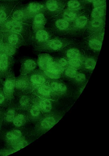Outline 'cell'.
<instances>
[{
    "instance_id": "6da1fadb",
    "label": "cell",
    "mask_w": 109,
    "mask_h": 156,
    "mask_svg": "<svg viewBox=\"0 0 109 156\" xmlns=\"http://www.w3.org/2000/svg\"><path fill=\"white\" fill-rule=\"evenodd\" d=\"M31 27V24L17 22L9 17L0 23V31L15 33L25 36L29 33Z\"/></svg>"
},
{
    "instance_id": "7a4b0ae2",
    "label": "cell",
    "mask_w": 109,
    "mask_h": 156,
    "mask_svg": "<svg viewBox=\"0 0 109 156\" xmlns=\"http://www.w3.org/2000/svg\"><path fill=\"white\" fill-rule=\"evenodd\" d=\"M48 23L47 29L55 36H63L69 34L70 29L71 23L62 18L57 16Z\"/></svg>"
},
{
    "instance_id": "3957f363",
    "label": "cell",
    "mask_w": 109,
    "mask_h": 156,
    "mask_svg": "<svg viewBox=\"0 0 109 156\" xmlns=\"http://www.w3.org/2000/svg\"><path fill=\"white\" fill-rule=\"evenodd\" d=\"M75 42L74 41L68 38L56 37L50 39L38 47L40 51L54 52L61 51L65 47L75 44Z\"/></svg>"
},
{
    "instance_id": "277c9868",
    "label": "cell",
    "mask_w": 109,
    "mask_h": 156,
    "mask_svg": "<svg viewBox=\"0 0 109 156\" xmlns=\"http://www.w3.org/2000/svg\"><path fill=\"white\" fill-rule=\"evenodd\" d=\"M89 12L85 10L71 23L70 29L68 34L77 37L84 34L89 20Z\"/></svg>"
},
{
    "instance_id": "5b68a950",
    "label": "cell",
    "mask_w": 109,
    "mask_h": 156,
    "mask_svg": "<svg viewBox=\"0 0 109 156\" xmlns=\"http://www.w3.org/2000/svg\"><path fill=\"white\" fill-rule=\"evenodd\" d=\"M65 112L57 111L46 115L40 120L38 127L42 133H44L51 129L62 118Z\"/></svg>"
},
{
    "instance_id": "8992f818",
    "label": "cell",
    "mask_w": 109,
    "mask_h": 156,
    "mask_svg": "<svg viewBox=\"0 0 109 156\" xmlns=\"http://www.w3.org/2000/svg\"><path fill=\"white\" fill-rule=\"evenodd\" d=\"M66 2V0H46L43 2L47 18L51 19L59 16L64 9Z\"/></svg>"
},
{
    "instance_id": "52a82bcc",
    "label": "cell",
    "mask_w": 109,
    "mask_h": 156,
    "mask_svg": "<svg viewBox=\"0 0 109 156\" xmlns=\"http://www.w3.org/2000/svg\"><path fill=\"white\" fill-rule=\"evenodd\" d=\"M105 28L90 35L84 41L86 48L93 52L99 53L102 45Z\"/></svg>"
},
{
    "instance_id": "ba28073f",
    "label": "cell",
    "mask_w": 109,
    "mask_h": 156,
    "mask_svg": "<svg viewBox=\"0 0 109 156\" xmlns=\"http://www.w3.org/2000/svg\"><path fill=\"white\" fill-rule=\"evenodd\" d=\"M48 83L54 94L58 98L67 97L71 94V89L68 85L59 80L50 79Z\"/></svg>"
},
{
    "instance_id": "9c48e42d",
    "label": "cell",
    "mask_w": 109,
    "mask_h": 156,
    "mask_svg": "<svg viewBox=\"0 0 109 156\" xmlns=\"http://www.w3.org/2000/svg\"><path fill=\"white\" fill-rule=\"evenodd\" d=\"M20 3L14 7L9 17L17 22L31 25L32 19L28 15L24 4Z\"/></svg>"
},
{
    "instance_id": "30bf717a",
    "label": "cell",
    "mask_w": 109,
    "mask_h": 156,
    "mask_svg": "<svg viewBox=\"0 0 109 156\" xmlns=\"http://www.w3.org/2000/svg\"><path fill=\"white\" fill-rule=\"evenodd\" d=\"M61 51L64 57L68 60L78 59L83 61L85 57L81 49L75 44L65 47Z\"/></svg>"
},
{
    "instance_id": "8fae6325",
    "label": "cell",
    "mask_w": 109,
    "mask_h": 156,
    "mask_svg": "<svg viewBox=\"0 0 109 156\" xmlns=\"http://www.w3.org/2000/svg\"><path fill=\"white\" fill-rule=\"evenodd\" d=\"M105 18L89 19L84 33L85 36L88 37L93 34L105 28Z\"/></svg>"
},
{
    "instance_id": "7c38bea8",
    "label": "cell",
    "mask_w": 109,
    "mask_h": 156,
    "mask_svg": "<svg viewBox=\"0 0 109 156\" xmlns=\"http://www.w3.org/2000/svg\"><path fill=\"white\" fill-rule=\"evenodd\" d=\"M20 2L0 1V23L4 22L8 18L14 7Z\"/></svg>"
},
{
    "instance_id": "4fadbf2b",
    "label": "cell",
    "mask_w": 109,
    "mask_h": 156,
    "mask_svg": "<svg viewBox=\"0 0 109 156\" xmlns=\"http://www.w3.org/2000/svg\"><path fill=\"white\" fill-rule=\"evenodd\" d=\"M47 21V17L44 12L38 13L34 16L31 24L34 32L45 28Z\"/></svg>"
},
{
    "instance_id": "5bb4252c",
    "label": "cell",
    "mask_w": 109,
    "mask_h": 156,
    "mask_svg": "<svg viewBox=\"0 0 109 156\" xmlns=\"http://www.w3.org/2000/svg\"><path fill=\"white\" fill-rule=\"evenodd\" d=\"M24 6L28 15L32 19L36 14L44 11L43 2H31L24 5Z\"/></svg>"
},
{
    "instance_id": "9a60e30c",
    "label": "cell",
    "mask_w": 109,
    "mask_h": 156,
    "mask_svg": "<svg viewBox=\"0 0 109 156\" xmlns=\"http://www.w3.org/2000/svg\"><path fill=\"white\" fill-rule=\"evenodd\" d=\"M55 101L42 98L39 99L37 104L41 112L46 115L52 113L55 111Z\"/></svg>"
},
{
    "instance_id": "2e32d148",
    "label": "cell",
    "mask_w": 109,
    "mask_h": 156,
    "mask_svg": "<svg viewBox=\"0 0 109 156\" xmlns=\"http://www.w3.org/2000/svg\"><path fill=\"white\" fill-rule=\"evenodd\" d=\"M4 39L15 47L20 46L23 43L22 36L19 34L10 32H2Z\"/></svg>"
},
{
    "instance_id": "e0dca14e",
    "label": "cell",
    "mask_w": 109,
    "mask_h": 156,
    "mask_svg": "<svg viewBox=\"0 0 109 156\" xmlns=\"http://www.w3.org/2000/svg\"><path fill=\"white\" fill-rule=\"evenodd\" d=\"M37 91L38 94L42 98L54 101H57L59 99L54 94L47 83L38 87Z\"/></svg>"
},
{
    "instance_id": "ac0fdd59",
    "label": "cell",
    "mask_w": 109,
    "mask_h": 156,
    "mask_svg": "<svg viewBox=\"0 0 109 156\" xmlns=\"http://www.w3.org/2000/svg\"><path fill=\"white\" fill-rule=\"evenodd\" d=\"M34 33L35 39L39 46L45 44L52 39V34L45 28L34 32Z\"/></svg>"
},
{
    "instance_id": "d6986e66",
    "label": "cell",
    "mask_w": 109,
    "mask_h": 156,
    "mask_svg": "<svg viewBox=\"0 0 109 156\" xmlns=\"http://www.w3.org/2000/svg\"><path fill=\"white\" fill-rule=\"evenodd\" d=\"M85 10V9L73 10L65 8L60 15L58 16L62 18L71 23L81 15Z\"/></svg>"
},
{
    "instance_id": "ffe728a7",
    "label": "cell",
    "mask_w": 109,
    "mask_h": 156,
    "mask_svg": "<svg viewBox=\"0 0 109 156\" xmlns=\"http://www.w3.org/2000/svg\"><path fill=\"white\" fill-rule=\"evenodd\" d=\"M16 80L13 75H10L7 77L4 84V94L7 98H10L12 95L15 87Z\"/></svg>"
},
{
    "instance_id": "44dd1931",
    "label": "cell",
    "mask_w": 109,
    "mask_h": 156,
    "mask_svg": "<svg viewBox=\"0 0 109 156\" xmlns=\"http://www.w3.org/2000/svg\"><path fill=\"white\" fill-rule=\"evenodd\" d=\"M48 78L43 71L34 73L30 78V81L34 86L38 87L47 83Z\"/></svg>"
},
{
    "instance_id": "7402d4cb",
    "label": "cell",
    "mask_w": 109,
    "mask_h": 156,
    "mask_svg": "<svg viewBox=\"0 0 109 156\" xmlns=\"http://www.w3.org/2000/svg\"><path fill=\"white\" fill-rule=\"evenodd\" d=\"M54 59L49 54H42L39 55L38 60V64L43 71L46 70L50 65L54 61Z\"/></svg>"
},
{
    "instance_id": "603a6c76",
    "label": "cell",
    "mask_w": 109,
    "mask_h": 156,
    "mask_svg": "<svg viewBox=\"0 0 109 156\" xmlns=\"http://www.w3.org/2000/svg\"><path fill=\"white\" fill-rule=\"evenodd\" d=\"M97 62L96 58L92 56L84 57L83 61L82 69L86 71L92 72L96 66Z\"/></svg>"
},
{
    "instance_id": "cb8c5ba5",
    "label": "cell",
    "mask_w": 109,
    "mask_h": 156,
    "mask_svg": "<svg viewBox=\"0 0 109 156\" xmlns=\"http://www.w3.org/2000/svg\"><path fill=\"white\" fill-rule=\"evenodd\" d=\"M85 5L81 0H66L65 8L73 10H81L85 9Z\"/></svg>"
},
{
    "instance_id": "d4e9b609",
    "label": "cell",
    "mask_w": 109,
    "mask_h": 156,
    "mask_svg": "<svg viewBox=\"0 0 109 156\" xmlns=\"http://www.w3.org/2000/svg\"><path fill=\"white\" fill-rule=\"evenodd\" d=\"M9 56L0 51V72L5 73L8 69L10 65Z\"/></svg>"
},
{
    "instance_id": "484cf974",
    "label": "cell",
    "mask_w": 109,
    "mask_h": 156,
    "mask_svg": "<svg viewBox=\"0 0 109 156\" xmlns=\"http://www.w3.org/2000/svg\"><path fill=\"white\" fill-rule=\"evenodd\" d=\"M37 64L36 62L32 59L26 60L21 66V72L23 74H26L33 71L36 68Z\"/></svg>"
},
{
    "instance_id": "4316f807",
    "label": "cell",
    "mask_w": 109,
    "mask_h": 156,
    "mask_svg": "<svg viewBox=\"0 0 109 156\" xmlns=\"http://www.w3.org/2000/svg\"><path fill=\"white\" fill-rule=\"evenodd\" d=\"M88 81L86 74L82 72H78L74 79L72 80L73 83L79 87L86 84Z\"/></svg>"
},
{
    "instance_id": "83f0119b",
    "label": "cell",
    "mask_w": 109,
    "mask_h": 156,
    "mask_svg": "<svg viewBox=\"0 0 109 156\" xmlns=\"http://www.w3.org/2000/svg\"><path fill=\"white\" fill-rule=\"evenodd\" d=\"M106 6L93 9L90 19L106 18Z\"/></svg>"
},
{
    "instance_id": "f1b7e54d",
    "label": "cell",
    "mask_w": 109,
    "mask_h": 156,
    "mask_svg": "<svg viewBox=\"0 0 109 156\" xmlns=\"http://www.w3.org/2000/svg\"><path fill=\"white\" fill-rule=\"evenodd\" d=\"M64 69L54 60L46 70L55 73L63 75Z\"/></svg>"
},
{
    "instance_id": "f546056e",
    "label": "cell",
    "mask_w": 109,
    "mask_h": 156,
    "mask_svg": "<svg viewBox=\"0 0 109 156\" xmlns=\"http://www.w3.org/2000/svg\"><path fill=\"white\" fill-rule=\"evenodd\" d=\"M16 47L8 42L3 43L2 51L9 56L13 55L16 52Z\"/></svg>"
},
{
    "instance_id": "4dcf8cb0",
    "label": "cell",
    "mask_w": 109,
    "mask_h": 156,
    "mask_svg": "<svg viewBox=\"0 0 109 156\" xmlns=\"http://www.w3.org/2000/svg\"><path fill=\"white\" fill-rule=\"evenodd\" d=\"M77 72V70L69 66L64 69L62 75L68 80H72L74 79Z\"/></svg>"
},
{
    "instance_id": "1f68e13d",
    "label": "cell",
    "mask_w": 109,
    "mask_h": 156,
    "mask_svg": "<svg viewBox=\"0 0 109 156\" xmlns=\"http://www.w3.org/2000/svg\"><path fill=\"white\" fill-rule=\"evenodd\" d=\"M28 79V77L26 76L19 77L16 80L15 87L18 89H21L27 87L29 83Z\"/></svg>"
},
{
    "instance_id": "d6a6232c",
    "label": "cell",
    "mask_w": 109,
    "mask_h": 156,
    "mask_svg": "<svg viewBox=\"0 0 109 156\" xmlns=\"http://www.w3.org/2000/svg\"><path fill=\"white\" fill-rule=\"evenodd\" d=\"M22 133L21 131L18 130H12L6 134L7 139L10 140H13L18 139L21 137Z\"/></svg>"
},
{
    "instance_id": "836d02e7",
    "label": "cell",
    "mask_w": 109,
    "mask_h": 156,
    "mask_svg": "<svg viewBox=\"0 0 109 156\" xmlns=\"http://www.w3.org/2000/svg\"><path fill=\"white\" fill-rule=\"evenodd\" d=\"M68 61L69 67L76 70L82 69L83 61L78 59H70Z\"/></svg>"
},
{
    "instance_id": "e575fe53",
    "label": "cell",
    "mask_w": 109,
    "mask_h": 156,
    "mask_svg": "<svg viewBox=\"0 0 109 156\" xmlns=\"http://www.w3.org/2000/svg\"><path fill=\"white\" fill-rule=\"evenodd\" d=\"M25 122L24 116L22 114H19L16 116L13 119V122L14 126L20 127L24 125Z\"/></svg>"
},
{
    "instance_id": "d590c367",
    "label": "cell",
    "mask_w": 109,
    "mask_h": 156,
    "mask_svg": "<svg viewBox=\"0 0 109 156\" xmlns=\"http://www.w3.org/2000/svg\"><path fill=\"white\" fill-rule=\"evenodd\" d=\"M30 112L31 115L34 118H39L41 115V111L37 104L32 106Z\"/></svg>"
},
{
    "instance_id": "8d00e7d4",
    "label": "cell",
    "mask_w": 109,
    "mask_h": 156,
    "mask_svg": "<svg viewBox=\"0 0 109 156\" xmlns=\"http://www.w3.org/2000/svg\"><path fill=\"white\" fill-rule=\"evenodd\" d=\"M12 147L15 149L21 148L24 147L25 144L24 140L21 138L16 140H11Z\"/></svg>"
},
{
    "instance_id": "74e56055",
    "label": "cell",
    "mask_w": 109,
    "mask_h": 156,
    "mask_svg": "<svg viewBox=\"0 0 109 156\" xmlns=\"http://www.w3.org/2000/svg\"><path fill=\"white\" fill-rule=\"evenodd\" d=\"M54 60L58 64L64 69L69 66L68 60L64 57H58Z\"/></svg>"
},
{
    "instance_id": "f35d334b",
    "label": "cell",
    "mask_w": 109,
    "mask_h": 156,
    "mask_svg": "<svg viewBox=\"0 0 109 156\" xmlns=\"http://www.w3.org/2000/svg\"><path fill=\"white\" fill-rule=\"evenodd\" d=\"M16 117V112L13 109L8 110L6 113L5 119L6 121L8 122H13V119Z\"/></svg>"
},
{
    "instance_id": "ab89813d",
    "label": "cell",
    "mask_w": 109,
    "mask_h": 156,
    "mask_svg": "<svg viewBox=\"0 0 109 156\" xmlns=\"http://www.w3.org/2000/svg\"><path fill=\"white\" fill-rule=\"evenodd\" d=\"M48 79L51 80H59L61 79L62 75L51 72L48 71H43Z\"/></svg>"
},
{
    "instance_id": "60d3db41",
    "label": "cell",
    "mask_w": 109,
    "mask_h": 156,
    "mask_svg": "<svg viewBox=\"0 0 109 156\" xmlns=\"http://www.w3.org/2000/svg\"><path fill=\"white\" fill-rule=\"evenodd\" d=\"M92 4L93 9L106 6V0H93Z\"/></svg>"
},
{
    "instance_id": "b9f144b4",
    "label": "cell",
    "mask_w": 109,
    "mask_h": 156,
    "mask_svg": "<svg viewBox=\"0 0 109 156\" xmlns=\"http://www.w3.org/2000/svg\"><path fill=\"white\" fill-rule=\"evenodd\" d=\"M29 102L28 98L26 97H24L22 98L20 101V103L23 106H26Z\"/></svg>"
},
{
    "instance_id": "7bdbcfd3",
    "label": "cell",
    "mask_w": 109,
    "mask_h": 156,
    "mask_svg": "<svg viewBox=\"0 0 109 156\" xmlns=\"http://www.w3.org/2000/svg\"><path fill=\"white\" fill-rule=\"evenodd\" d=\"M5 96L1 92H0V104L3 103L5 101Z\"/></svg>"
},
{
    "instance_id": "ee69618b",
    "label": "cell",
    "mask_w": 109,
    "mask_h": 156,
    "mask_svg": "<svg viewBox=\"0 0 109 156\" xmlns=\"http://www.w3.org/2000/svg\"><path fill=\"white\" fill-rule=\"evenodd\" d=\"M81 1L86 5L92 4L93 0H81Z\"/></svg>"
},
{
    "instance_id": "f6af8a7d",
    "label": "cell",
    "mask_w": 109,
    "mask_h": 156,
    "mask_svg": "<svg viewBox=\"0 0 109 156\" xmlns=\"http://www.w3.org/2000/svg\"><path fill=\"white\" fill-rule=\"evenodd\" d=\"M3 45V42L2 41V40L0 39V51H2Z\"/></svg>"
},
{
    "instance_id": "bcb514c9",
    "label": "cell",
    "mask_w": 109,
    "mask_h": 156,
    "mask_svg": "<svg viewBox=\"0 0 109 156\" xmlns=\"http://www.w3.org/2000/svg\"><path fill=\"white\" fill-rule=\"evenodd\" d=\"M0 1H21V0H0Z\"/></svg>"
},
{
    "instance_id": "7dc6e473",
    "label": "cell",
    "mask_w": 109,
    "mask_h": 156,
    "mask_svg": "<svg viewBox=\"0 0 109 156\" xmlns=\"http://www.w3.org/2000/svg\"><path fill=\"white\" fill-rule=\"evenodd\" d=\"M2 36V32L0 31V38Z\"/></svg>"
}]
</instances>
